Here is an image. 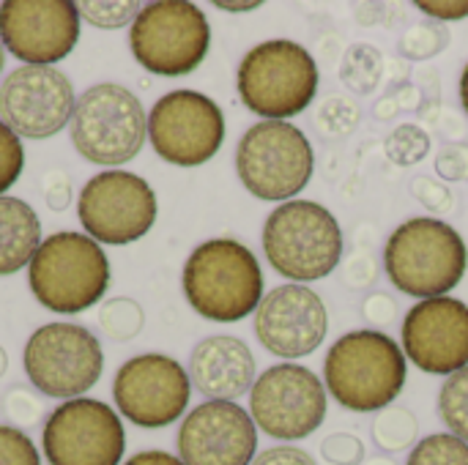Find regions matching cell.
<instances>
[{
  "label": "cell",
  "mask_w": 468,
  "mask_h": 465,
  "mask_svg": "<svg viewBox=\"0 0 468 465\" xmlns=\"http://www.w3.org/2000/svg\"><path fill=\"white\" fill-rule=\"evenodd\" d=\"M252 465H315L313 455L299 447H271L261 452Z\"/></svg>",
  "instance_id": "36"
},
{
  "label": "cell",
  "mask_w": 468,
  "mask_h": 465,
  "mask_svg": "<svg viewBox=\"0 0 468 465\" xmlns=\"http://www.w3.org/2000/svg\"><path fill=\"white\" fill-rule=\"evenodd\" d=\"M3 66H5V47L0 44V71H3Z\"/></svg>",
  "instance_id": "45"
},
{
  "label": "cell",
  "mask_w": 468,
  "mask_h": 465,
  "mask_svg": "<svg viewBox=\"0 0 468 465\" xmlns=\"http://www.w3.org/2000/svg\"><path fill=\"white\" fill-rule=\"evenodd\" d=\"M0 465H41V455L27 433L0 425Z\"/></svg>",
  "instance_id": "33"
},
{
  "label": "cell",
  "mask_w": 468,
  "mask_h": 465,
  "mask_svg": "<svg viewBox=\"0 0 468 465\" xmlns=\"http://www.w3.org/2000/svg\"><path fill=\"white\" fill-rule=\"evenodd\" d=\"M250 417L277 441H302L326 419V389L302 365H274L250 389Z\"/></svg>",
  "instance_id": "12"
},
{
  "label": "cell",
  "mask_w": 468,
  "mask_h": 465,
  "mask_svg": "<svg viewBox=\"0 0 468 465\" xmlns=\"http://www.w3.org/2000/svg\"><path fill=\"white\" fill-rule=\"evenodd\" d=\"M406 373L400 345L373 329L340 337L324 362L326 389L343 408L356 414L389 408L406 386Z\"/></svg>",
  "instance_id": "2"
},
{
  "label": "cell",
  "mask_w": 468,
  "mask_h": 465,
  "mask_svg": "<svg viewBox=\"0 0 468 465\" xmlns=\"http://www.w3.org/2000/svg\"><path fill=\"white\" fill-rule=\"evenodd\" d=\"M148 137L151 148L165 162L176 167H200L222 148L225 115L206 93L170 90L151 107Z\"/></svg>",
  "instance_id": "13"
},
{
  "label": "cell",
  "mask_w": 468,
  "mask_h": 465,
  "mask_svg": "<svg viewBox=\"0 0 468 465\" xmlns=\"http://www.w3.org/2000/svg\"><path fill=\"white\" fill-rule=\"evenodd\" d=\"M263 252L271 269L293 285L324 280L343 258V230L321 203L288 200L263 225Z\"/></svg>",
  "instance_id": "5"
},
{
  "label": "cell",
  "mask_w": 468,
  "mask_h": 465,
  "mask_svg": "<svg viewBox=\"0 0 468 465\" xmlns=\"http://www.w3.org/2000/svg\"><path fill=\"white\" fill-rule=\"evenodd\" d=\"M110 282V260L85 233L60 230L47 236L27 266V285L36 301L58 315L96 307L107 296Z\"/></svg>",
  "instance_id": "3"
},
{
  "label": "cell",
  "mask_w": 468,
  "mask_h": 465,
  "mask_svg": "<svg viewBox=\"0 0 468 465\" xmlns=\"http://www.w3.org/2000/svg\"><path fill=\"white\" fill-rule=\"evenodd\" d=\"M318 79L315 58L288 38L252 47L236 74L241 101L266 121H285L304 112L315 101Z\"/></svg>",
  "instance_id": "6"
},
{
  "label": "cell",
  "mask_w": 468,
  "mask_h": 465,
  "mask_svg": "<svg viewBox=\"0 0 468 465\" xmlns=\"http://www.w3.org/2000/svg\"><path fill=\"white\" fill-rule=\"evenodd\" d=\"M74 104V85L55 66H19L0 85V121L16 137H55L71 121Z\"/></svg>",
  "instance_id": "16"
},
{
  "label": "cell",
  "mask_w": 468,
  "mask_h": 465,
  "mask_svg": "<svg viewBox=\"0 0 468 465\" xmlns=\"http://www.w3.org/2000/svg\"><path fill=\"white\" fill-rule=\"evenodd\" d=\"M406 465H468V444L452 433H436L422 439Z\"/></svg>",
  "instance_id": "27"
},
{
  "label": "cell",
  "mask_w": 468,
  "mask_h": 465,
  "mask_svg": "<svg viewBox=\"0 0 468 465\" xmlns=\"http://www.w3.org/2000/svg\"><path fill=\"white\" fill-rule=\"evenodd\" d=\"M439 417L452 436L468 444V367L444 381L439 392Z\"/></svg>",
  "instance_id": "26"
},
{
  "label": "cell",
  "mask_w": 468,
  "mask_h": 465,
  "mask_svg": "<svg viewBox=\"0 0 468 465\" xmlns=\"http://www.w3.org/2000/svg\"><path fill=\"white\" fill-rule=\"evenodd\" d=\"M44 189V203L49 206V211H66L71 203V178L63 170H49L41 181Z\"/></svg>",
  "instance_id": "35"
},
{
  "label": "cell",
  "mask_w": 468,
  "mask_h": 465,
  "mask_svg": "<svg viewBox=\"0 0 468 465\" xmlns=\"http://www.w3.org/2000/svg\"><path fill=\"white\" fill-rule=\"evenodd\" d=\"M214 5L222 8V11H252V8H258L261 3H225V0H217Z\"/></svg>",
  "instance_id": "41"
},
{
  "label": "cell",
  "mask_w": 468,
  "mask_h": 465,
  "mask_svg": "<svg viewBox=\"0 0 468 465\" xmlns=\"http://www.w3.org/2000/svg\"><path fill=\"white\" fill-rule=\"evenodd\" d=\"M27 381L55 400H77L93 389L104 370V354L93 332L80 323H47L25 345Z\"/></svg>",
  "instance_id": "10"
},
{
  "label": "cell",
  "mask_w": 468,
  "mask_h": 465,
  "mask_svg": "<svg viewBox=\"0 0 468 465\" xmlns=\"http://www.w3.org/2000/svg\"><path fill=\"white\" fill-rule=\"evenodd\" d=\"M80 38V11L71 0L0 3V44L25 66L63 60Z\"/></svg>",
  "instance_id": "17"
},
{
  "label": "cell",
  "mask_w": 468,
  "mask_h": 465,
  "mask_svg": "<svg viewBox=\"0 0 468 465\" xmlns=\"http://www.w3.org/2000/svg\"><path fill=\"white\" fill-rule=\"evenodd\" d=\"M129 47L145 71L159 77H184L206 60L211 27L195 3L156 0L145 3L134 16Z\"/></svg>",
  "instance_id": "8"
},
{
  "label": "cell",
  "mask_w": 468,
  "mask_h": 465,
  "mask_svg": "<svg viewBox=\"0 0 468 465\" xmlns=\"http://www.w3.org/2000/svg\"><path fill=\"white\" fill-rule=\"evenodd\" d=\"M450 44V33L436 27V25H417L411 27L403 41H400V52L406 58H433L439 55L444 47Z\"/></svg>",
  "instance_id": "32"
},
{
  "label": "cell",
  "mask_w": 468,
  "mask_h": 465,
  "mask_svg": "<svg viewBox=\"0 0 468 465\" xmlns=\"http://www.w3.org/2000/svg\"><path fill=\"white\" fill-rule=\"evenodd\" d=\"M189 373L165 354H143L129 359L112 381L118 414L143 430H162L178 422L189 406Z\"/></svg>",
  "instance_id": "15"
},
{
  "label": "cell",
  "mask_w": 468,
  "mask_h": 465,
  "mask_svg": "<svg viewBox=\"0 0 468 465\" xmlns=\"http://www.w3.org/2000/svg\"><path fill=\"white\" fill-rule=\"evenodd\" d=\"M123 465H184L176 455L162 452V449H148V452H137L132 455Z\"/></svg>",
  "instance_id": "40"
},
{
  "label": "cell",
  "mask_w": 468,
  "mask_h": 465,
  "mask_svg": "<svg viewBox=\"0 0 468 465\" xmlns=\"http://www.w3.org/2000/svg\"><path fill=\"white\" fill-rule=\"evenodd\" d=\"M468 252L461 233L431 217L403 222L387 241L384 269L398 291L414 299L447 296L466 274Z\"/></svg>",
  "instance_id": "4"
},
{
  "label": "cell",
  "mask_w": 468,
  "mask_h": 465,
  "mask_svg": "<svg viewBox=\"0 0 468 465\" xmlns=\"http://www.w3.org/2000/svg\"><path fill=\"white\" fill-rule=\"evenodd\" d=\"M5 367H8V354H5V348L0 345V378L5 375Z\"/></svg>",
  "instance_id": "44"
},
{
  "label": "cell",
  "mask_w": 468,
  "mask_h": 465,
  "mask_svg": "<svg viewBox=\"0 0 468 465\" xmlns=\"http://www.w3.org/2000/svg\"><path fill=\"white\" fill-rule=\"evenodd\" d=\"M384 151H387V156H389L395 164L409 167V164H417V162H422V159L428 156V151H431V137H428L425 129H420V126H414V123H403V126H398V129L387 137Z\"/></svg>",
  "instance_id": "28"
},
{
  "label": "cell",
  "mask_w": 468,
  "mask_h": 465,
  "mask_svg": "<svg viewBox=\"0 0 468 465\" xmlns=\"http://www.w3.org/2000/svg\"><path fill=\"white\" fill-rule=\"evenodd\" d=\"M3 411H5V417L14 422L11 428L22 430V428H36V425L41 422L44 406H41V400H38L30 389L14 386V389H8L5 397H3Z\"/></svg>",
  "instance_id": "30"
},
{
  "label": "cell",
  "mask_w": 468,
  "mask_h": 465,
  "mask_svg": "<svg viewBox=\"0 0 468 465\" xmlns=\"http://www.w3.org/2000/svg\"><path fill=\"white\" fill-rule=\"evenodd\" d=\"M156 211L151 184L126 170H104L93 175L80 189L77 200V217L85 236L110 247H123L151 233Z\"/></svg>",
  "instance_id": "11"
},
{
  "label": "cell",
  "mask_w": 468,
  "mask_h": 465,
  "mask_svg": "<svg viewBox=\"0 0 468 465\" xmlns=\"http://www.w3.org/2000/svg\"><path fill=\"white\" fill-rule=\"evenodd\" d=\"M321 458L329 465H362L365 444L351 433H332L321 441Z\"/></svg>",
  "instance_id": "34"
},
{
  "label": "cell",
  "mask_w": 468,
  "mask_h": 465,
  "mask_svg": "<svg viewBox=\"0 0 468 465\" xmlns=\"http://www.w3.org/2000/svg\"><path fill=\"white\" fill-rule=\"evenodd\" d=\"M189 381L208 400L236 403L255 386V356L239 337H206L189 356Z\"/></svg>",
  "instance_id": "21"
},
{
  "label": "cell",
  "mask_w": 468,
  "mask_h": 465,
  "mask_svg": "<svg viewBox=\"0 0 468 465\" xmlns=\"http://www.w3.org/2000/svg\"><path fill=\"white\" fill-rule=\"evenodd\" d=\"M420 422L409 408H384L373 422V441L381 452H403L417 447Z\"/></svg>",
  "instance_id": "23"
},
{
  "label": "cell",
  "mask_w": 468,
  "mask_h": 465,
  "mask_svg": "<svg viewBox=\"0 0 468 465\" xmlns=\"http://www.w3.org/2000/svg\"><path fill=\"white\" fill-rule=\"evenodd\" d=\"M41 449L49 465H121L126 433L107 403L77 397L47 417Z\"/></svg>",
  "instance_id": "14"
},
{
  "label": "cell",
  "mask_w": 468,
  "mask_h": 465,
  "mask_svg": "<svg viewBox=\"0 0 468 465\" xmlns=\"http://www.w3.org/2000/svg\"><path fill=\"white\" fill-rule=\"evenodd\" d=\"M420 11L436 16V19H463L468 16V3H417Z\"/></svg>",
  "instance_id": "39"
},
{
  "label": "cell",
  "mask_w": 468,
  "mask_h": 465,
  "mask_svg": "<svg viewBox=\"0 0 468 465\" xmlns=\"http://www.w3.org/2000/svg\"><path fill=\"white\" fill-rule=\"evenodd\" d=\"M461 101H463V110L468 112V63L463 74H461Z\"/></svg>",
  "instance_id": "42"
},
{
  "label": "cell",
  "mask_w": 468,
  "mask_h": 465,
  "mask_svg": "<svg viewBox=\"0 0 468 465\" xmlns=\"http://www.w3.org/2000/svg\"><path fill=\"white\" fill-rule=\"evenodd\" d=\"M414 195H417V200H422V203H425L428 208H433V211H441V208H450V206H452L450 189L433 184L431 178H417V181H414Z\"/></svg>",
  "instance_id": "38"
},
{
  "label": "cell",
  "mask_w": 468,
  "mask_h": 465,
  "mask_svg": "<svg viewBox=\"0 0 468 465\" xmlns=\"http://www.w3.org/2000/svg\"><path fill=\"white\" fill-rule=\"evenodd\" d=\"M176 444L184 465H252L258 428L241 406L208 400L186 414Z\"/></svg>",
  "instance_id": "18"
},
{
  "label": "cell",
  "mask_w": 468,
  "mask_h": 465,
  "mask_svg": "<svg viewBox=\"0 0 468 465\" xmlns=\"http://www.w3.org/2000/svg\"><path fill=\"white\" fill-rule=\"evenodd\" d=\"M362 465H398V463H395V460H389V458H381V455H378V458H370V460H365Z\"/></svg>",
  "instance_id": "43"
},
{
  "label": "cell",
  "mask_w": 468,
  "mask_h": 465,
  "mask_svg": "<svg viewBox=\"0 0 468 465\" xmlns=\"http://www.w3.org/2000/svg\"><path fill=\"white\" fill-rule=\"evenodd\" d=\"M403 351L431 375H452L468 367V304L436 296L414 304L403 321Z\"/></svg>",
  "instance_id": "19"
},
{
  "label": "cell",
  "mask_w": 468,
  "mask_h": 465,
  "mask_svg": "<svg viewBox=\"0 0 468 465\" xmlns=\"http://www.w3.org/2000/svg\"><path fill=\"white\" fill-rule=\"evenodd\" d=\"M315 167V153L304 132L285 121H261L244 132L236 148V173L258 200H291Z\"/></svg>",
  "instance_id": "9"
},
{
  "label": "cell",
  "mask_w": 468,
  "mask_h": 465,
  "mask_svg": "<svg viewBox=\"0 0 468 465\" xmlns=\"http://www.w3.org/2000/svg\"><path fill=\"white\" fill-rule=\"evenodd\" d=\"M69 134L82 159L101 167H118L140 153L148 134V118L129 88L99 82L77 99Z\"/></svg>",
  "instance_id": "7"
},
{
  "label": "cell",
  "mask_w": 468,
  "mask_h": 465,
  "mask_svg": "<svg viewBox=\"0 0 468 465\" xmlns=\"http://www.w3.org/2000/svg\"><path fill=\"white\" fill-rule=\"evenodd\" d=\"M41 247V219L19 197H0V277L30 266Z\"/></svg>",
  "instance_id": "22"
},
{
  "label": "cell",
  "mask_w": 468,
  "mask_h": 465,
  "mask_svg": "<svg viewBox=\"0 0 468 465\" xmlns=\"http://www.w3.org/2000/svg\"><path fill=\"white\" fill-rule=\"evenodd\" d=\"M25 170V148L19 137L0 121V197L11 189Z\"/></svg>",
  "instance_id": "31"
},
{
  "label": "cell",
  "mask_w": 468,
  "mask_h": 465,
  "mask_svg": "<svg viewBox=\"0 0 468 465\" xmlns=\"http://www.w3.org/2000/svg\"><path fill=\"white\" fill-rule=\"evenodd\" d=\"M181 285L192 310L214 323H239L263 301L261 263L236 238H211L195 247Z\"/></svg>",
  "instance_id": "1"
},
{
  "label": "cell",
  "mask_w": 468,
  "mask_h": 465,
  "mask_svg": "<svg viewBox=\"0 0 468 465\" xmlns=\"http://www.w3.org/2000/svg\"><path fill=\"white\" fill-rule=\"evenodd\" d=\"M329 318L321 296L304 285H280L263 296L255 310V334L261 345L280 359H302L321 348Z\"/></svg>",
  "instance_id": "20"
},
{
  "label": "cell",
  "mask_w": 468,
  "mask_h": 465,
  "mask_svg": "<svg viewBox=\"0 0 468 465\" xmlns=\"http://www.w3.org/2000/svg\"><path fill=\"white\" fill-rule=\"evenodd\" d=\"M384 71V55L370 44H354L340 66L343 82L356 93H370L378 88Z\"/></svg>",
  "instance_id": "25"
},
{
  "label": "cell",
  "mask_w": 468,
  "mask_h": 465,
  "mask_svg": "<svg viewBox=\"0 0 468 465\" xmlns=\"http://www.w3.org/2000/svg\"><path fill=\"white\" fill-rule=\"evenodd\" d=\"M362 315H365V321H370V323L387 326V323H392V321L398 318V304H395V299L387 296V293H373L370 299H365Z\"/></svg>",
  "instance_id": "37"
},
{
  "label": "cell",
  "mask_w": 468,
  "mask_h": 465,
  "mask_svg": "<svg viewBox=\"0 0 468 465\" xmlns=\"http://www.w3.org/2000/svg\"><path fill=\"white\" fill-rule=\"evenodd\" d=\"M140 3L134 0H107V3H96V0H85V3H77V11H80V19L90 22L93 27H101V30H115V27H123L129 22H134V16L140 14Z\"/></svg>",
  "instance_id": "29"
},
{
  "label": "cell",
  "mask_w": 468,
  "mask_h": 465,
  "mask_svg": "<svg viewBox=\"0 0 468 465\" xmlns=\"http://www.w3.org/2000/svg\"><path fill=\"white\" fill-rule=\"evenodd\" d=\"M145 312L134 299H107L99 307V329L112 340V343H129L143 332Z\"/></svg>",
  "instance_id": "24"
}]
</instances>
